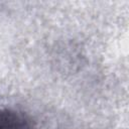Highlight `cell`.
<instances>
[{
    "label": "cell",
    "mask_w": 129,
    "mask_h": 129,
    "mask_svg": "<svg viewBox=\"0 0 129 129\" xmlns=\"http://www.w3.org/2000/svg\"><path fill=\"white\" fill-rule=\"evenodd\" d=\"M0 129H35V127L23 113L11 109H1Z\"/></svg>",
    "instance_id": "1"
}]
</instances>
